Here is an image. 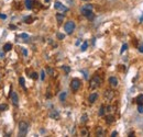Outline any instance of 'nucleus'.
Masks as SVG:
<instances>
[{
	"instance_id": "1",
	"label": "nucleus",
	"mask_w": 143,
	"mask_h": 137,
	"mask_svg": "<svg viewBox=\"0 0 143 137\" xmlns=\"http://www.w3.org/2000/svg\"><path fill=\"white\" fill-rule=\"evenodd\" d=\"M101 79H100L99 76H95L91 78L90 82H89V88L91 89V90H95V89H97L100 87V85H101Z\"/></svg>"
},
{
	"instance_id": "2",
	"label": "nucleus",
	"mask_w": 143,
	"mask_h": 137,
	"mask_svg": "<svg viewBox=\"0 0 143 137\" xmlns=\"http://www.w3.org/2000/svg\"><path fill=\"white\" fill-rule=\"evenodd\" d=\"M29 129V124L24 122V121H21L19 123V136H25L28 133Z\"/></svg>"
},
{
	"instance_id": "3",
	"label": "nucleus",
	"mask_w": 143,
	"mask_h": 137,
	"mask_svg": "<svg viewBox=\"0 0 143 137\" xmlns=\"http://www.w3.org/2000/svg\"><path fill=\"white\" fill-rule=\"evenodd\" d=\"M75 22H73V21H68V22L65 23L64 25V30L67 34H72L74 32V30H75Z\"/></svg>"
},
{
	"instance_id": "4",
	"label": "nucleus",
	"mask_w": 143,
	"mask_h": 137,
	"mask_svg": "<svg viewBox=\"0 0 143 137\" xmlns=\"http://www.w3.org/2000/svg\"><path fill=\"white\" fill-rule=\"evenodd\" d=\"M81 80L79 79H77V78H74L73 80L71 81V89L72 90L75 92V91H78L79 90V88H81Z\"/></svg>"
},
{
	"instance_id": "5",
	"label": "nucleus",
	"mask_w": 143,
	"mask_h": 137,
	"mask_svg": "<svg viewBox=\"0 0 143 137\" xmlns=\"http://www.w3.org/2000/svg\"><path fill=\"white\" fill-rule=\"evenodd\" d=\"M81 11H82L83 15H85L87 19H89V20H93L94 19V13H93V10L91 9H88L86 7H83Z\"/></svg>"
},
{
	"instance_id": "6",
	"label": "nucleus",
	"mask_w": 143,
	"mask_h": 137,
	"mask_svg": "<svg viewBox=\"0 0 143 137\" xmlns=\"http://www.w3.org/2000/svg\"><path fill=\"white\" fill-rule=\"evenodd\" d=\"M54 7H55L56 10H59V11H61V12H67L68 11V8H66L64 4H63L62 2H60V1H55Z\"/></svg>"
},
{
	"instance_id": "7",
	"label": "nucleus",
	"mask_w": 143,
	"mask_h": 137,
	"mask_svg": "<svg viewBox=\"0 0 143 137\" xmlns=\"http://www.w3.org/2000/svg\"><path fill=\"white\" fill-rule=\"evenodd\" d=\"M104 97H105V99L107 100V101H111V100L113 99V97H115V92L112 90H106L105 93H104Z\"/></svg>"
},
{
	"instance_id": "8",
	"label": "nucleus",
	"mask_w": 143,
	"mask_h": 137,
	"mask_svg": "<svg viewBox=\"0 0 143 137\" xmlns=\"http://www.w3.org/2000/svg\"><path fill=\"white\" fill-rule=\"evenodd\" d=\"M10 98H11V101L12 103L17 107V105L19 104V98H18V94L17 92H14V91H11V93H10Z\"/></svg>"
},
{
	"instance_id": "9",
	"label": "nucleus",
	"mask_w": 143,
	"mask_h": 137,
	"mask_svg": "<svg viewBox=\"0 0 143 137\" xmlns=\"http://www.w3.org/2000/svg\"><path fill=\"white\" fill-rule=\"evenodd\" d=\"M109 83H110V86L112 87V88H116V87H118V79L116 78V77H110L109 78Z\"/></svg>"
},
{
	"instance_id": "10",
	"label": "nucleus",
	"mask_w": 143,
	"mask_h": 137,
	"mask_svg": "<svg viewBox=\"0 0 143 137\" xmlns=\"http://www.w3.org/2000/svg\"><path fill=\"white\" fill-rule=\"evenodd\" d=\"M97 99H98V93H91L90 96H89V98H88V101H89V103H90V104H93V103H95L97 101Z\"/></svg>"
},
{
	"instance_id": "11",
	"label": "nucleus",
	"mask_w": 143,
	"mask_h": 137,
	"mask_svg": "<svg viewBox=\"0 0 143 137\" xmlns=\"http://www.w3.org/2000/svg\"><path fill=\"white\" fill-rule=\"evenodd\" d=\"M50 117L51 119H54V120H59L60 119V113L56 111V110H52L50 112Z\"/></svg>"
},
{
	"instance_id": "12",
	"label": "nucleus",
	"mask_w": 143,
	"mask_h": 137,
	"mask_svg": "<svg viewBox=\"0 0 143 137\" xmlns=\"http://www.w3.org/2000/svg\"><path fill=\"white\" fill-rule=\"evenodd\" d=\"M24 3H25V8H26V9H32L34 1H33V0H25Z\"/></svg>"
},
{
	"instance_id": "13",
	"label": "nucleus",
	"mask_w": 143,
	"mask_h": 137,
	"mask_svg": "<svg viewBox=\"0 0 143 137\" xmlns=\"http://www.w3.org/2000/svg\"><path fill=\"white\" fill-rule=\"evenodd\" d=\"M64 18H65V15L63 14V13H57L56 14V20H57V22H59V24H61L63 22Z\"/></svg>"
},
{
	"instance_id": "14",
	"label": "nucleus",
	"mask_w": 143,
	"mask_h": 137,
	"mask_svg": "<svg viewBox=\"0 0 143 137\" xmlns=\"http://www.w3.org/2000/svg\"><path fill=\"white\" fill-rule=\"evenodd\" d=\"M104 134H105V130H104V128L102 127H97V129H96V135L97 136H104Z\"/></svg>"
},
{
	"instance_id": "15",
	"label": "nucleus",
	"mask_w": 143,
	"mask_h": 137,
	"mask_svg": "<svg viewBox=\"0 0 143 137\" xmlns=\"http://www.w3.org/2000/svg\"><path fill=\"white\" fill-rule=\"evenodd\" d=\"M12 48V44L11 43H7L6 45L3 46V52H10Z\"/></svg>"
},
{
	"instance_id": "16",
	"label": "nucleus",
	"mask_w": 143,
	"mask_h": 137,
	"mask_svg": "<svg viewBox=\"0 0 143 137\" xmlns=\"http://www.w3.org/2000/svg\"><path fill=\"white\" fill-rule=\"evenodd\" d=\"M106 122H107L108 124H110V123H112V122H115V117H113V115H108L107 117H106Z\"/></svg>"
},
{
	"instance_id": "17",
	"label": "nucleus",
	"mask_w": 143,
	"mask_h": 137,
	"mask_svg": "<svg viewBox=\"0 0 143 137\" xmlns=\"http://www.w3.org/2000/svg\"><path fill=\"white\" fill-rule=\"evenodd\" d=\"M81 135H82V136H89L88 129H87L86 127H83V128L81 129Z\"/></svg>"
},
{
	"instance_id": "18",
	"label": "nucleus",
	"mask_w": 143,
	"mask_h": 137,
	"mask_svg": "<svg viewBox=\"0 0 143 137\" xmlns=\"http://www.w3.org/2000/svg\"><path fill=\"white\" fill-rule=\"evenodd\" d=\"M113 111H115V107H112V105H108V107H106V112L111 114Z\"/></svg>"
},
{
	"instance_id": "19",
	"label": "nucleus",
	"mask_w": 143,
	"mask_h": 137,
	"mask_svg": "<svg viewBox=\"0 0 143 137\" xmlns=\"http://www.w3.org/2000/svg\"><path fill=\"white\" fill-rule=\"evenodd\" d=\"M47 72H49L50 76H52L53 78L56 77V72L54 71V69H52V68H47Z\"/></svg>"
},
{
	"instance_id": "20",
	"label": "nucleus",
	"mask_w": 143,
	"mask_h": 137,
	"mask_svg": "<svg viewBox=\"0 0 143 137\" xmlns=\"http://www.w3.org/2000/svg\"><path fill=\"white\" fill-rule=\"evenodd\" d=\"M66 97H67V93H66V92H62V93L60 94V101L64 102L65 99H66Z\"/></svg>"
},
{
	"instance_id": "21",
	"label": "nucleus",
	"mask_w": 143,
	"mask_h": 137,
	"mask_svg": "<svg viewBox=\"0 0 143 137\" xmlns=\"http://www.w3.org/2000/svg\"><path fill=\"white\" fill-rule=\"evenodd\" d=\"M105 113H106V107H105V105H101L100 109H99V115H100V116H102Z\"/></svg>"
},
{
	"instance_id": "22",
	"label": "nucleus",
	"mask_w": 143,
	"mask_h": 137,
	"mask_svg": "<svg viewBox=\"0 0 143 137\" xmlns=\"http://www.w3.org/2000/svg\"><path fill=\"white\" fill-rule=\"evenodd\" d=\"M8 110V104L3 103V104H0V112H3V111H7Z\"/></svg>"
},
{
	"instance_id": "23",
	"label": "nucleus",
	"mask_w": 143,
	"mask_h": 137,
	"mask_svg": "<svg viewBox=\"0 0 143 137\" xmlns=\"http://www.w3.org/2000/svg\"><path fill=\"white\" fill-rule=\"evenodd\" d=\"M19 83H20V86L22 87L23 89H25V82H24V78L23 77H20L19 78Z\"/></svg>"
},
{
	"instance_id": "24",
	"label": "nucleus",
	"mask_w": 143,
	"mask_h": 137,
	"mask_svg": "<svg viewBox=\"0 0 143 137\" xmlns=\"http://www.w3.org/2000/svg\"><path fill=\"white\" fill-rule=\"evenodd\" d=\"M87 47H88V43L87 42H84V43L82 44V46H81V49H82V52H85L87 49Z\"/></svg>"
},
{
	"instance_id": "25",
	"label": "nucleus",
	"mask_w": 143,
	"mask_h": 137,
	"mask_svg": "<svg viewBox=\"0 0 143 137\" xmlns=\"http://www.w3.org/2000/svg\"><path fill=\"white\" fill-rule=\"evenodd\" d=\"M24 22L28 23V24L32 23V22H33V18H32V17H26V18H24Z\"/></svg>"
},
{
	"instance_id": "26",
	"label": "nucleus",
	"mask_w": 143,
	"mask_h": 137,
	"mask_svg": "<svg viewBox=\"0 0 143 137\" xmlns=\"http://www.w3.org/2000/svg\"><path fill=\"white\" fill-rule=\"evenodd\" d=\"M136 102H138V104H143V94H140V96L136 98Z\"/></svg>"
},
{
	"instance_id": "27",
	"label": "nucleus",
	"mask_w": 143,
	"mask_h": 137,
	"mask_svg": "<svg viewBox=\"0 0 143 137\" xmlns=\"http://www.w3.org/2000/svg\"><path fill=\"white\" fill-rule=\"evenodd\" d=\"M30 77L32 78V79H34V80H36V79L39 78V75H38V73H36V72H32V73H31V75H30Z\"/></svg>"
},
{
	"instance_id": "28",
	"label": "nucleus",
	"mask_w": 143,
	"mask_h": 137,
	"mask_svg": "<svg viewBox=\"0 0 143 137\" xmlns=\"http://www.w3.org/2000/svg\"><path fill=\"white\" fill-rule=\"evenodd\" d=\"M62 68H63V69H64V71H65L66 73H68V72H70V71H71V68H70V67H68V66H66V65H64V66H62Z\"/></svg>"
},
{
	"instance_id": "29",
	"label": "nucleus",
	"mask_w": 143,
	"mask_h": 137,
	"mask_svg": "<svg viewBox=\"0 0 143 137\" xmlns=\"http://www.w3.org/2000/svg\"><path fill=\"white\" fill-rule=\"evenodd\" d=\"M87 120H88V116H87V114H84L83 116H82V123H85V122H87Z\"/></svg>"
},
{
	"instance_id": "30",
	"label": "nucleus",
	"mask_w": 143,
	"mask_h": 137,
	"mask_svg": "<svg viewBox=\"0 0 143 137\" xmlns=\"http://www.w3.org/2000/svg\"><path fill=\"white\" fill-rule=\"evenodd\" d=\"M138 111H139V113H143V104H139V107H138Z\"/></svg>"
},
{
	"instance_id": "31",
	"label": "nucleus",
	"mask_w": 143,
	"mask_h": 137,
	"mask_svg": "<svg viewBox=\"0 0 143 137\" xmlns=\"http://www.w3.org/2000/svg\"><path fill=\"white\" fill-rule=\"evenodd\" d=\"M127 48H128V45H127V44H123V46H122V48H121V52H120V53H121V54H122V53H123V52H124V51H125Z\"/></svg>"
},
{
	"instance_id": "32",
	"label": "nucleus",
	"mask_w": 143,
	"mask_h": 137,
	"mask_svg": "<svg viewBox=\"0 0 143 137\" xmlns=\"http://www.w3.org/2000/svg\"><path fill=\"white\" fill-rule=\"evenodd\" d=\"M20 38H22V39H25V40H26V39H29V35L25 34V33H22V34L20 35Z\"/></svg>"
},
{
	"instance_id": "33",
	"label": "nucleus",
	"mask_w": 143,
	"mask_h": 137,
	"mask_svg": "<svg viewBox=\"0 0 143 137\" xmlns=\"http://www.w3.org/2000/svg\"><path fill=\"white\" fill-rule=\"evenodd\" d=\"M41 79H42V80H44V79H45V71L44 70L41 71Z\"/></svg>"
},
{
	"instance_id": "34",
	"label": "nucleus",
	"mask_w": 143,
	"mask_h": 137,
	"mask_svg": "<svg viewBox=\"0 0 143 137\" xmlns=\"http://www.w3.org/2000/svg\"><path fill=\"white\" fill-rule=\"evenodd\" d=\"M57 38H59L60 40H63V39L65 38V35L64 34H61V33H57Z\"/></svg>"
},
{
	"instance_id": "35",
	"label": "nucleus",
	"mask_w": 143,
	"mask_h": 137,
	"mask_svg": "<svg viewBox=\"0 0 143 137\" xmlns=\"http://www.w3.org/2000/svg\"><path fill=\"white\" fill-rule=\"evenodd\" d=\"M3 57H4V53H3V49H2L1 52H0V58H3Z\"/></svg>"
},
{
	"instance_id": "36",
	"label": "nucleus",
	"mask_w": 143,
	"mask_h": 137,
	"mask_svg": "<svg viewBox=\"0 0 143 137\" xmlns=\"http://www.w3.org/2000/svg\"><path fill=\"white\" fill-rule=\"evenodd\" d=\"M22 53H23V55H24V56L28 55V52H26V49H25V48H23V49H22Z\"/></svg>"
},
{
	"instance_id": "37",
	"label": "nucleus",
	"mask_w": 143,
	"mask_h": 137,
	"mask_svg": "<svg viewBox=\"0 0 143 137\" xmlns=\"http://www.w3.org/2000/svg\"><path fill=\"white\" fill-rule=\"evenodd\" d=\"M0 18H1V19H6V18H7V15H6V14H1V13H0Z\"/></svg>"
},
{
	"instance_id": "38",
	"label": "nucleus",
	"mask_w": 143,
	"mask_h": 137,
	"mask_svg": "<svg viewBox=\"0 0 143 137\" xmlns=\"http://www.w3.org/2000/svg\"><path fill=\"white\" fill-rule=\"evenodd\" d=\"M9 28H10V29H15V26L12 25V24H10V25H9Z\"/></svg>"
},
{
	"instance_id": "39",
	"label": "nucleus",
	"mask_w": 143,
	"mask_h": 137,
	"mask_svg": "<svg viewBox=\"0 0 143 137\" xmlns=\"http://www.w3.org/2000/svg\"><path fill=\"white\" fill-rule=\"evenodd\" d=\"M118 133H117V132H113V133L112 134H111V136H116V135H117Z\"/></svg>"
},
{
	"instance_id": "40",
	"label": "nucleus",
	"mask_w": 143,
	"mask_h": 137,
	"mask_svg": "<svg viewBox=\"0 0 143 137\" xmlns=\"http://www.w3.org/2000/svg\"><path fill=\"white\" fill-rule=\"evenodd\" d=\"M139 51H140V52H142V53H143V46H141V47H139Z\"/></svg>"
},
{
	"instance_id": "41",
	"label": "nucleus",
	"mask_w": 143,
	"mask_h": 137,
	"mask_svg": "<svg viewBox=\"0 0 143 137\" xmlns=\"http://www.w3.org/2000/svg\"><path fill=\"white\" fill-rule=\"evenodd\" d=\"M45 1H46V2H47V1H50V0H45Z\"/></svg>"
}]
</instances>
